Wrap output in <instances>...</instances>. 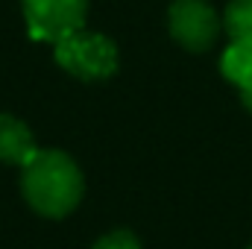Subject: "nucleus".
Wrapping results in <instances>:
<instances>
[{"label":"nucleus","instance_id":"obj_1","mask_svg":"<svg viewBox=\"0 0 252 249\" xmlns=\"http://www.w3.org/2000/svg\"><path fill=\"white\" fill-rule=\"evenodd\" d=\"M21 187H24L27 202H30L38 214L59 220V217L70 214V211L79 205L82 190H85V182H82V173H79L76 161H73L67 153H59V150H38V153L24 164Z\"/></svg>","mask_w":252,"mask_h":249},{"label":"nucleus","instance_id":"obj_2","mask_svg":"<svg viewBox=\"0 0 252 249\" xmlns=\"http://www.w3.org/2000/svg\"><path fill=\"white\" fill-rule=\"evenodd\" d=\"M56 62L79 79H109L118 70V47L100 32H73L56 41Z\"/></svg>","mask_w":252,"mask_h":249},{"label":"nucleus","instance_id":"obj_6","mask_svg":"<svg viewBox=\"0 0 252 249\" xmlns=\"http://www.w3.org/2000/svg\"><path fill=\"white\" fill-rule=\"evenodd\" d=\"M220 70L229 82H235L238 88H244L252 82V44L247 41H232L220 59Z\"/></svg>","mask_w":252,"mask_h":249},{"label":"nucleus","instance_id":"obj_10","mask_svg":"<svg viewBox=\"0 0 252 249\" xmlns=\"http://www.w3.org/2000/svg\"><path fill=\"white\" fill-rule=\"evenodd\" d=\"M250 249H252V247H250Z\"/></svg>","mask_w":252,"mask_h":249},{"label":"nucleus","instance_id":"obj_5","mask_svg":"<svg viewBox=\"0 0 252 249\" xmlns=\"http://www.w3.org/2000/svg\"><path fill=\"white\" fill-rule=\"evenodd\" d=\"M35 153H38V144L30 126L12 115H0V161L24 167Z\"/></svg>","mask_w":252,"mask_h":249},{"label":"nucleus","instance_id":"obj_4","mask_svg":"<svg viewBox=\"0 0 252 249\" xmlns=\"http://www.w3.org/2000/svg\"><path fill=\"white\" fill-rule=\"evenodd\" d=\"M170 35L190 53L208 50L220 35V18L205 0H176L167 12Z\"/></svg>","mask_w":252,"mask_h":249},{"label":"nucleus","instance_id":"obj_7","mask_svg":"<svg viewBox=\"0 0 252 249\" xmlns=\"http://www.w3.org/2000/svg\"><path fill=\"white\" fill-rule=\"evenodd\" d=\"M223 27L232 41H247L252 44V0H229Z\"/></svg>","mask_w":252,"mask_h":249},{"label":"nucleus","instance_id":"obj_8","mask_svg":"<svg viewBox=\"0 0 252 249\" xmlns=\"http://www.w3.org/2000/svg\"><path fill=\"white\" fill-rule=\"evenodd\" d=\"M94 249H141L138 244V238L132 235V232H126V229H118V232H109V235H103Z\"/></svg>","mask_w":252,"mask_h":249},{"label":"nucleus","instance_id":"obj_3","mask_svg":"<svg viewBox=\"0 0 252 249\" xmlns=\"http://www.w3.org/2000/svg\"><path fill=\"white\" fill-rule=\"evenodd\" d=\"M30 35L35 41H62L79 32L88 18V0H21Z\"/></svg>","mask_w":252,"mask_h":249},{"label":"nucleus","instance_id":"obj_9","mask_svg":"<svg viewBox=\"0 0 252 249\" xmlns=\"http://www.w3.org/2000/svg\"><path fill=\"white\" fill-rule=\"evenodd\" d=\"M241 100H244V106L252 112V82H247V85L241 88Z\"/></svg>","mask_w":252,"mask_h":249}]
</instances>
